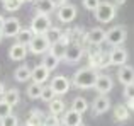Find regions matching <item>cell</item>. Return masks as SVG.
<instances>
[{
    "label": "cell",
    "mask_w": 134,
    "mask_h": 126,
    "mask_svg": "<svg viewBox=\"0 0 134 126\" xmlns=\"http://www.w3.org/2000/svg\"><path fill=\"white\" fill-rule=\"evenodd\" d=\"M10 114H12V106H9L7 102L0 101V119H3V118L10 116Z\"/></svg>",
    "instance_id": "cell-33"
},
{
    "label": "cell",
    "mask_w": 134,
    "mask_h": 126,
    "mask_svg": "<svg viewBox=\"0 0 134 126\" xmlns=\"http://www.w3.org/2000/svg\"><path fill=\"white\" fill-rule=\"evenodd\" d=\"M82 126H83V124H82Z\"/></svg>",
    "instance_id": "cell-45"
},
{
    "label": "cell",
    "mask_w": 134,
    "mask_h": 126,
    "mask_svg": "<svg viewBox=\"0 0 134 126\" xmlns=\"http://www.w3.org/2000/svg\"><path fill=\"white\" fill-rule=\"evenodd\" d=\"M41 99L44 101V102H51L53 99H56V94H54V90L51 89V87H44V90H43V96H41Z\"/></svg>",
    "instance_id": "cell-32"
},
{
    "label": "cell",
    "mask_w": 134,
    "mask_h": 126,
    "mask_svg": "<svg viewBox=\"0 0 134 126\" xmlns=\"http://www.w3.org/2000/svg\"><path fill=\"white\" fill-rule=\"evenodd\" d=\"M124 97H126V99H132V97H134V83L124 87Z\"/></svg>",
    "instance_id": "cell-37"
},
{
    "label": "cell",
    "mask_w": 134,
    "mask_h": 126,
    "mask_svg": "<svg viewBox=\"0 0 134 126\" xmlns=\"http://www.w3.org/2000/svg\"><path fill=\"white\" fill-rule=\"evenodd\" d=\"M27 51H29V48H27L26 44L15 43V44L10 46L9 56H10V60H14V61H20V60H24V58L27 56Z\"/></svg>",
    "instance_id": "cell-14"
},
{
    "label": "cell",
    "mask_w": 134,
    "mask_h": 126,
    "mask_svg": "<svg viewBox=\"0 0 134 126\" xmlns=\"http://www.w3.org/2000/svg\"><path fill=\"white\" fill-rule=\"evenodd\" d=\"M51 27L53 26H51L49 15H46V14H36V15L32 17V20H31V27L29 29L32 31L36 36H39V34H46Z\"/></svg>",
    "instance_id": "cell-2"
},
{
    "label": "cell",
    "mask_w": 134,
    "mask_h": 126,
    "mask_svg": "<svg viewBox=\"0 0 134 126\" xmlns=\"http://www.w3.org/2000/svg\"><path fill=\"white\" fill-rule=\"evenodd\" d=\"M27 48H29V51L34 53V55H43V53H46V51L51 48V43L48 41V38H46L44 34H39V36L32 38V41L29 43Z\"/></svg>",
    "instance_id": "cell-5"
},
{
    "label": "cell",
    "mask_w": 134,
    "mask_h": 126,
    "mask_svg": "<svg viewBox=\"0 0 134 126\" xmlns=\"http://www.w3.org/2000/svg\"><path fill=\"white\" fill-rule=\"evenodd\" d=\"M44 126H59V119H58V116H54V114H49V116H46V119H44Z\"/></svg>",
    "instance_id": "cell-36"
},
{
    "label": "cell",
    "mask_w": 134,
    "mask_h": 126,
    "mask_svg": "<svg viewBox=\"0 0 134 126\" xmlns=\"http://www.w3.org/2000/svg\"><path fill=\"white\" fill-rule=\"evenodd\" d=\"M63 124L65 126H82V114L70 109L63 116Z\"/></svg>",
    "instance_id": "cell-17"
},
{
    "label": "cell",
    "mask_w": 134,
    "mask_h": 126,
    "mask_svg": "<svg viewBox=\"0 0 134 126\" xmlns=\"http://www.w3.org/2000/svg\"><path fill=\"white\" fill-rule=\"evenodd\" d=\"M82 56H83V48L80 44H71L65 55V60L68 63H76L82 60Z\"/></svg>",
    "instance_id": "cell-16"
},
{
    "label": "cell",
    "mask_w": 134,
    "mask_h": 126,
    "mask_svg": "<svg viewBox=\"0 0 134 126\" xmlns=\"http://www.w3.org/2000/svg\"><path fill=\"white\" fill-rule=\"evenodd\" d=\"M127 107L131 111H134V97H132V99H127Z\"/></svg>",
    "instance_id": "cell-40"
},
{
    "label": "cell",
    "mask_w": 134,
    "mask_h": 126,
    "mask_svg": "<svg viewBox=\"0 0 134 126\" xmlns=\"http://www.w3.org/2000/svg\"><path fill=\"white\" fill-rule=\"evenodd\" d=\"M22 3H24V0H2V5L7 12H15V10H19Z\"/></svg>",
    "instance_id": "cell-31"
},
{
    "label": "cell",
    "mask_w": 134,
    "mask_h": 126,
    "mask_svg": "<svg viewBox=\"0 0 134 126\" xmlns=\"http://www.w3.org/2000/svg\"><path fill=\"white\" fill-rule=\"evenodd\" d=\"M44 119H46V116L41 111H32L26 121V126H44Z\"/></svg>",
    "instance_id": "cell-24"
},
{
    "label": "cell",
    "mask_w": 134,
    "mask_h": 126,
    "mask_svg": "<svg viewBox=\"0 0 134 126\" xmlns=\"http://www.w3.org/2000/svg\"><path fill=\"white\" fill-rule=\"evenodd\" d=\"M68 44H65L63 41H58V43L51 44V48H49V53H53L54 56H58L59 60H65V55L66 51H68Z\"/></svg>",
    "instance_id": "cell-22"
},
{
    "label": "cell",
    "mask_w": 134,
    "mask_h": 126,
    "mask_svg": "<svg viewBox=\"0 0 134 126\" xmlns=\"http://www.w3.org/2000/svg\"><path fill=\"white\" fill-rule=\"evenodd\" d=\"M53 3H54V5H56V7L59 9V7L66 5V0H53Z\"/></svg>",
    "instance_id": "cell-38"
},
{
    "label": "cell",
    "mask_w": 134,
    "mask_h": 126,
    "mask_svg": "<svg viewBox=\"0 0 134 126\" xmlns=\"http://www.w3.org/2000/svg\"><path fill=\"white\" fill-rule=\"evenodd\" d=\"M88 63L90 68H104L109 61H105V56L102 51H93V53L88 55Z\"/></svg>",
    "instance_id": "cell-18"
},
{
    "label": "cell",
    "mask_w": 134,
    "mask_h": 126,
    "mask_svg": "<svg viewBox=\"0 0 134 126\" xmlns=\"http://www.w3.org/2000/svg\"><path fill=\"white\" fill-rule=\"evenodd\" d=\"M14 78H15L17 82H27V80L32 78V70H31L27 65L17 66L15 72H14Z\"/></svg>",
    "instance_id": "cell-19"
},
{
    "label": "cell",
    "mask_w": 134,
    "mask_h": 126,
    "mask_svg": "<svg viewBox=\"0 0 134 126\" xmlns=\"http://www.w3.org/2000/svg\"><path fill=\"white\" fill-rule=\"evenodd\" d=\"M43 90H44V87L41 85V83L32 82L29 87H27V96H29V99H41Z\"/></svg>",
    "instance_id": "cell-27"
},
{
    "label": "cell",
    "mask_w": 134,
    "mask_h": 126,
    "mask_svg": "<svg viewBox=\"0 0 134 126\" xmlns=\"http://www.w3.org/2000/svg\"><path fill=\"white\" fill-rule=\"evenodd\" d=\"M129 113H131V109L127 107V104H117L114 107V119L119 123H124L129 119Z\"/></svg>",
    "instance_id": "cell-20"
},
{
    "label": "cell",
    "mask_w": 134,
    "mask_h": 126,
    "mask_svg": "<svg viewBox=\"0 0 134 126\" xmlns=\"http://www.w3.org/2000/svg\"><path fill=\"white\" fill-rule=\"evenodd\" d=\"M20 33V22L17 17H9L5 20L3 26V36L5 38H17V34Z\"/></svg>",
    "instance_id": "cell-12"
},
{
    "label": "cell",
    "mask_w": 134,
    "mask_h": 126,
    "mask_svg": "<svg viewBox=\"0 0 134 126\" xmlns=\"http://www.w3.org/2000/svg\"><path fill=\"white\" fill-rule=\"evenodd\" d=\"M49 70L46 68L44 65H37V66H34V70H32V82H36V83H41L43 85L44 82H48V78H49Z\"/></svg>",
    "instance_id": "cell-15"
},
{
    "label": "cell",
    "mask_w": 134,
    "mask_h": 126,
    "mask_svg": "<svg viewBox=\"0 0 134 126\" xmlns=\"http://www.w3.org/2000/svg\"><path fill=\"white\" fill-rule=\"evenodd\" d=\"M51 87L53 90H54L56 96H63V94H66L70 90V87H71V80L68 78V77L65 75H56L54 78L51 80Z\"/></svg>",
    "instance_id": "cell-6"
},
{
    "label": "cell",
    "mask_w": 134,
    "mask_h": 126,
    "mask_svg": "<svg viewBox=\"0 0 134 126\" xmlns=\"http://www.w3.org/2000/svg\"><path fill=\"white\" fill-rule=\"evenodd\" d=\"M56 14H58L59 22L70 24V22H73V20H75V17H76V7L71 5V3H66V5L59 7Z\"/></svg>",
    "instance_id": "cell-8"
},
{
    "label": "cell",
    "mask_w": 134,
    "mask_h": 126,
    "mask_svg": "<svg viewBox=\"0 0 134 126\" xmlns=\"http://www.w3.org/2000/svg\"><path fill=\"white\" fill-rule=\"evenodd\" d=\"M3 38H5V36H3V31H0V43H2V39H3Z\"/></svg>",
    "instance_id": "cell-42"
},
{
    "label": "cell",
    "mask_w": 134,
    "mask_h": 126,
    "mask_svg": "<svg viewBox=\"0 0 134 126\" xmlns=\"http://www.w3.org/2000/svg\"><path fill=\"white\" fill-rule=\"evenodd\" d=\"M105 34H107V33H105L102 27H93V29H90L88 33L83 36V39H85L88 44L98 46V44H102L105 41Z\"/></svg>",
    "instance_id": "cell-9"
},
{
    "label": "cell",
    "mask_w": 134,
    "mask_h": 126,
    "mask_svg": "<svg viewBox=\"0 0 134 126\" xmlns=\"http://www.w3.org/2000/svg\"><path fill=\"white\" fill-rule=\"evenodd\" d=\"M34 36H36V34H34L31 29H20V33L17 34V43L29 46V43L32 41V38H34Z\"/></svg>",
    "instance_id": "cell-28"
},
{
    "label": "cell",
    "mask_w": 134,
    "mask_h": 126,
    "mask_svg": "<svg viewBox=\"0 0 134 126\" xmlns=\"http://www.w3.org/2000/svg\"><path fill=\"white\" fill-rule=\"evenodd\" d=\"M109 109H110V99H109L107 96H104V94H100V96L93 101V104H92V111H93V114H97V116L107 113Z\"/></svg>",
    "instance_id": "cell-11"
},
{
    "label": "cell",
    "mask_w": 134,
    "mask_h": 126,
    "mask_svg": "<svg viewBox=\"0 0 134 126\" xmlns=\"http://www.w3.org/2000/svg\"><path fill=\"white\" fill-rule=\"evenodd\" d=\"M65 102H63L61 99H53L51 102H49V114H54V116H59V114L65 113Z\"/></svg>",
    "instance_id": "cell-26"
},
{
    "label": "cell",
    "mask_w": 134,
    "mask_h": 126,
    "mask_svg": "<svg viewBox=\"0 0 134 126\" xmlns=\"http://www.w3.org/2000/svg\"><path fill=\"white\" fill-rule=\"evenodd\" d=\"M17 116H14V114H10V116L3 118V119H0V126H17Z\"/></svg>",
    "instance_id": "cell-35"
},
{
    "label": "cell",
    "mask_w": 134,
    "mask_h": 126,
    "mask_svg": "<svg viewBox=\"0 0 134 126\" xmlns=\"http://www.w3.org/2000/svg\"><path fill=\"white\" fill-rule=\"evenodd\" d=\"M19 97H20V92L17 89H9L5 94H3V97H2V101L3 102H7L9 106H17L19 104Z\"/></svg>",
    "instance_id": "cell-23"
},
{
    "label": "cell",
    "mask_w": 134,
    "mask_h": 126,
    "mask_svg": "<svg viewBox=\"0 0 134 126\" xmlns=\"http://www.w3.org/2000/svg\"><path fill=\"white\" fill-rule=\"evenodd\" d=\"M93 89L97 90L98 94L107 96V94L114 89V80H112L109 75H98V78H97V82H95V87H93Z\"/></svg>",
    "instance_id": "cell-10"
},
{
    "label": "cell",
    "mask_w": 134,
    "mask_h": 126,
    "mask_svg": "<svg viewBox=\"0 0 134 126\" xmlns=\"http://www.w3.org/2000/svg\"><path fill=\"white\" fill-rule=\"evenodd\" d=\"M126 61H127V51L124 48L117 46V48H112L109 51V65L122 66V65H126Z\"/></svg>",
    "instance_id": "cell-7"
},
{
    "label": "cell",
    "mask_w": 134,
    "mask_h": 126,
    "mask_svg": "<svg viewBox=\"0 0 134 126\" xmlns=\"http://www.w3.org/2000/svg\"><path fill=\"white\" fill-rule=\"evenodd\" d=\"M59 61H61V60H59L58 56H54L53 53H46V55H44V58H43V63H41V65H44L46 68L49 70V72H53V70H56V68H58Z\"/></svg>",
    "instance_id": "cell-25"
},
{
    "label": "cell",
    "mask_w": 134,
    "mask_h": 126,
    "mask_svg": "<svg viewBox=\"0 0 134 126\" xmlns=\"http://www.w3.org/2000/svg\"><path fill=\"white\" fill-rule=\"evenodd\" d=\"M97 78H98V73L95 68H80L73 75V83L78 89H92V87H95Z\"/></svg>",
    "instance_id": "cell-1"
},
{
    "label": "cell",
    "mask_w": 134,
    "mask_h": 126,
    "mask_svg": "<svg viewBox=\"0 0 134 126\" xmlns=\"http://www.w3.org/2000/svg\"><path fill=\"white\" fill-rule=\"evenodd\" d=\"M5 92H7V90H5V85L0 82V97H3V94H5Z\"/></svg>",
    "instance_id": "cell-41"
},
{
    "label": "cell",
    "mask_w": 134,
    "mask_h": 126,
    "mask_svg": "<svg viewBox=\"0 0 134 126\" xmlns=\"http://www.w3.org/2000/svg\"><path fill=\"white\" fill-rule=\"evenodd\" d=\"M5 20H7V19L2 15V14H0V31H3V26H5Z\"/></svg>",
    "instance_id": "cell-39"
},
{
    "label": "cell",
    "mask_w": 134,
    "mask_h": 126,
    "mask_svg": "<svg viewBox=\"0 0 134 126\" xmlns=\"http://www.w3.org/2000/svg\"><path fill=\"white\" fill-rule=\"evenodd\" d=\"M93 14H95V19H97L98 22L107 24V22H110V20H114V17H115V5L110 3V2H102Z\"/></svg>",
    "instance_id": "cell-3"
},
{
    "label": "cell",
    "mask_w": 134,
    "mask_h": 126,
    "mask_svg": "<svg viewBox=\"0 0 134 126\" xmlns=\"http://www.w3.org/2000/svg\"><path fill=\"white\" fill-rule=\"evenodd\" d=\"M115 2H117V3H119V5H122V3H124V2H126V0H115Z\"/></svg>",
    "instance_id": "cell-43"
},
{
    "label": "cell",
    "mask_w": 134,
    "mask_h": 126,
    "mask_svg": "<svg viewBox=\"0 0 134 126\" xmlns=\"http://www.w3.org/2000/svg\"><path fill=\"white\" fill-rule=\"evenodd\" d=\"M71 109L76 111V113H80V114H83L87 109H88V102H87L83 97H75L73 102H71Z\"/></svg>",
    "instance_id": "cell-29"
},
{
    "label": "cell",
    "mask_w": 134,
    "mask_h": 126,
    "mask_svg": "<svg viewBox=\"0 0 134 126\" xmlns=\"http://www.w3.org/2000/svg\"><path fill=\"white\" fill-rule=\"evenodd\" d=\"M126 38H127V31H126L124 26H115V27H112V29H109L107 34H105V41L114 48L121 46L126 41Z\"/></svg>",
    "instance_id": "cell-4"
},
{
    "label": "cell",
    "mask_w": 134,
    "mask_h": 126,
    "mask_svg": "<svg viewBox=\"0 0 134 126\" xmlns=\"http://www.w3.org/2000/svg\"><path fill=\"white\" fill-rule=\"evenodd\" d=\"M34 5H36L37 14H46V15H49V14L56 9V5L53 3V0H36Z\"/></svg>",
    "instance_id": "cell-21"
},
{
    "label": "cell",
    "mask_w": 134,
    "mask_h": 126,
    "mask_svg": "<svg viewBox=\"0 0 134 126\" xmlns=\"http://www.w3.org/2000/svg\"><path fill=\"white\" fill-rule=\"evenodd\" d=\"M24 2H36V0H24Z\"/></svg>",
    "instance_id": "cell-44"
},
{
    "label": "cell",
    "mask_w": 134,
    "mask_h": 126,
    "mask_svg": "<svg viewBox=\"0 0 134 126\" xmlns=\"http://www.w3.org/2000/svg\"><path fill=\"white\" fill-rule=\"evenodd\" d=\"M100 3H102L100 0H83V7H85L87 10H92V12H95Z\"/></svg>",
    "instance_id": "cell-34"
},
{
    "label": "cell",
    "mask_w": 134,
    "mask_h": 126,
    "mask_svg": "<svg viewBox=\"0 0 134 126\" xmlns=\"http://www.w3.org/2000/svg\"><path fill=\"white\" fill-rule=\"evenodd\" d=\"M117 78L124 87L134 83V68L129 66V65H122L121 68H119V72H117Z\"/></svg>",
    "instance_id": "cell-13"
},
{
    "label": "cell",
    "mask_w": 134,
    "mask_h": 126,
    "mask_svg": "<svg viewBox=\"0 0 134 126\" xmlns=\"http://www.w3.org/2000/svg\"><path fill=\"white\" fill-rule=\"evenodd\" d=\"M44 36L48 38V41L51 44H54V43H58V41L63 38V33H61V29H59V27H51V29H49Z\"/></svg>",
    "instance_id": "cell-30"
}]
</instances>
